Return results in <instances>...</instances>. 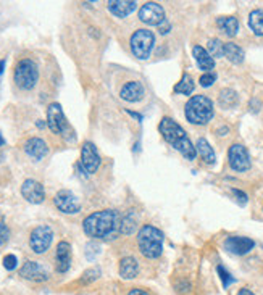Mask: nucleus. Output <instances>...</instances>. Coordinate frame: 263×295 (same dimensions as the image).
Returning a JSON list of instances; mask_svg holds the SVG:
<instances>
[{
	"mask_svg": "<svg viewBox=\"0 0 263 295\" xmlns=\"http://www.w3.org/2000/svg\"><path fill=\"white\" fill-rule=\"evenodd\" d=\"M129 45H131V52L136 58L147 60L152 55L153 45H155V36H153V32L149 29H138L133 32L131 39H129Z\"/></svg>",
	"mask_w": 263,
	"mask_h": 295,
	"instance_id": "7",
	"label": "nucleus"
},
{
	"mask_svg": "<svg viewBox=\"0 0 263 295\" xmlns=\"http://www.w3.org/2000/svg\"><path fill=\"white\" fill-rule=\"evenodd\" d=\"M13 79L15 84L21 90H31L39 81V68L34 60L31 58H23L16 63L15 71H13Z\"/></svg>",
	"mask_w": 263,
	"mask_h": 295,
	"instance_id": "5",
	"label": "nucleus"
},
{
	"mask_svg": "<svg viewBox=\"0 0 263 295\" xmlns=\"http://www.w3.org/2000/svg\"><path fill=\"white\" fill-rule=\"evenodd\" d=\"M224 248L233 255H247L250 250H253L255 247V242L252 241L249 237H242V236H229L228 239L224 241Z\"/></svg>",
	"mask_w": 263,
	"mask_h": 295,
	"instance_id": "13",
	"label": "nucleus"
},
{
	"mask_svg": "<svg viewBox=\"0 0 263 295\" xmlns=\"http://www.w3.org/2000/svg\"><path fill=\"white\" fill-rule=\"evenodd\" d=\"M8 239H10V229L5 224V219L4 216L0 215V245H4Z\"/></svg>",
	"mask_w": 263,
	"mask_h": 295,
	"instance_id": "32",
	"label": "nucleus"
},
{
	"mask_svg": "<svg viewBox=\"0 0 263 295\" xmlns=\"http://www.w3.org/2000/svg\"><path fill=\"white\" fill-rule=\"evenodd\" d=\"M4 266H5V270H8V271H13L16 266H18V258L15 256V255H5V258H4Z\"/></svg>",
	"mask_w": 263,
	"mask_h": 295,
	"instance_id": "35",
	"label": "nucleus"
},
{
	"mask_svg": "<svg viewBox=\"0 0 263 295\" xmlns=\"http://www.w3.org/2000/svg\"><path fill=\"white\" fill-rule=\"evenodd\" d=\"M120 276L123 279H134L139 274V263L134 256H124L120 260Z\"/></svg>",
	"mask_w": 263,
	"mask_h": 295,
	"instance_id": "20",
	"label": "nucleus"
},
{
	"mask_svg": "<svg viewBox=\"0 0 263 295\" xmlns=\"http://www.w3.org/2000/svg\"><path fill=\"white\" fill-rule=\"evenodd\" d=\"M47 126L50 127V131L53 134L65 137L67 141L76 139L73 127H71L70 123L67 121L65 113H63V110H61V105L57 102L50 104L47 108Z\"/></svg>",
	"mask_w": 263,
	"mask_h": 295,
	"instance_id": "6",
	"label": "nucleus"
},
{
	"mask_svg": "<svg viewBox=\"0 0 263 295\" xmlns=\"http://www.w3.org/2000/svg\"><path fill=\"white\" fill-rule=\"evenodd\" d=\"M53 204L65 215H76L81 211V202L71 190H60L53 197Z\"/></svg>",
	"mask_w": 263,
	"mask_h": 295,
	"instance_id": "10",
	"label": "nucleus"
},
{
	"mask_svg": "<svg viewBox=\"0 0 263 295\" xmlns=\"http://www.w3.org/2000/svg\"><path fill=\"white\" fill-rule=\"evenodd\" d=\"M195 150L197 153L201 155V158L207 163V165H215L216 163V155H215V150L212 149V145L207 142V139L201 137V139L197 141L195 144Z\"/></svg>",
	"mask_w": 263,
	"mask_h": 295,
	"instance_id": "23",
	"label": "nucleus"
},
{
	"mask_svg": "<svg viewBox=\"0 0 263 295\" xmlns=\"http://www.w3.org/2000/svg\"><path fill=\"white\" fill-rule=\"evenodd\" d=\"M228 161H229V167L238 173H244V171L250 170V165H252L247 149L241 144H233L229 147Z\"/></svg>",
	"mask_w": 263,
	"mask_h": 295,
	"instance_id": "9",
	"label": "nucleus"
},
{
	"mask_svg": "<svg viewBox=\"0 0 263 295\" xmlns=\"http://www.w3.org/2000/svg\"><path fill=\"white\" fill-rule=\"evenodd\" d=\"M231 193L236 197V202H238L239 205H246V204H247L249 197H247V193H246V192H242V190H239V189H231Z\"/></svg>",
	"mask_w": 263,
	"mask_h": 295,
	"instance_id": "36",
	"label": "nucleus"
},
{
	"mask_svg": "<svg viewBox=\"0 0 263 295\" xmlns=\"http://www.w3.org/2000/svg\"><path fill=\"white\" fill-rule=\"evenodd\" d=\"M138 227V216H136L134 211H128L123 218H121V226H120V233L123 234H133Z\"/></svg>",
	"mask_w": 263,
	"mask_h": 295,
	"instance_id": "27",
	"label": "nucleus"
},
{
	"mask_svg": "<svg viewBox=\"0 0 263 295\" xmlns=\"http://www.w3.org/2000/svg\"><path fill=\"white\" fill-rule=\"evenodd\" d=\"M224 57L228 58L231 63L239 64V63L244 61V57H246V53H244V50L239 47L238 44L228 42V44H224Z\"/></svg>",
	"mask_w": 263,
	"mask_h": 295,
	"instance_id": "24",
	"label": "nucleus"
},
{
	"mask_svg": "<svg viewBox=\"0 0 263 295\" xmlns=\"http://www.w3.org/2000/svg\"><path fill=\"white\" fill-rule=\"evenodd\" d=\"M24 152L28 156H31L32 160L41 161L45 155L49 153V145L42 141L41 137H31L24 142Z\"/></svg>",
	"mask_w": 263,
	"mask_h": 295,
	"instance_id": "17",
	"label": "nucleus"
},
{
	"mask_svg": "<svg viewBox=\"0 0 263 295\" xmlns=\"http://www.w3.org/2000/svg\"><path fill=\"white\" fill-rule=\"evenodd\" d=\"M184 115L189 123L195 126H204L208 121H212L215 115L213 102L207 95H194L187 100L184 107Z\"/></svg>",
	"mask_w": 263,
	"mask_h": 295,
	"instance_id": "4",
	"label": "nucleus"
},
{
	"mask_svg": "<svg viewBox=\"0 0 263 295\" xmlns=\"http://www.w3.org/2000/svg\"><path fill=\"white\" fill-rule=\"evenodd\" d=\"M208 47V53L212 55V58H220V57H224V44L220 41V39H210L207 44Z\"/></svg>",
	"mask_w": 263,
	"mask_h": 295,
	"instance_id": "29",
	"label": "nucleus"
},
{
	"mask_svg": "<svg viewBox=\"0 0 263 295\" xmlns=\"http://www.w3.org/2000/svg\"><path fill=\"white\" fill-rule=\"evenodd\" d=\"M20 276L23 279H28V281L44 282L49 279V271L45 270L39 261H26L21 266Z\"/></svg>",
	"mask_w": 263,
	"mask_h": 295,
	"instance_id": "15",
	"label": "nucleus"
},
{
	"mask_svg": "<svg viewBox=\"0 0 263 295\" xmlns=\"http://www.w3.org/2000/svg\"><path fill=\"white\" fill-rule=\"evenodd\" d=\"M38 126H39V127H44V126H45V123H42V121H39V123H38Z\"/></svg>",
	"mask_w": 263,
	"mask_h": 295,
	"instance_id": "43",
	"label": "nucleus"
},
{
	"mask_svg": "<svg viewBox=\"0 0 263 295\" xmlns=\"http://www.w3.org/2000/svg\"><path fill=\"white\" fill-rule=\"evenodd\" d=\"M101 268H89L83 273V276H81V279L79 282L81 284H90V282H94L97 281L98 278H101Z\"/></svg>",
	"mask_w": 263,
	"mask_h": 295,
	"instance_id": "30",
	"label": "nucleus"
},
{
	"mask_svg": "<svg viewBox=\"0 0 263 295\" xmlns=\"http://www.w3.org/2000/svg\"><path fill=\"white\" fill-rule=\"evenodd\" d=\"M136 8H138V4L133 2V0H113V2H108V12L118 18H126Z\"/></svg>",
	"mask_w": 263,
	"mask_h": 295,
	"instance_id": "19",
	"label": "nucleus"
},
{
	"mask_svg": "<svg viewBox=\"0 0 263 295\" xmlns=\"http://www.w3.org/2000/svg\"><path fill=\"white\" fill-rule=\"evenodd\" d=\"M216 26H218L220 31L228 36V38H234L239 31V21H238V18H234V16H220L218 20H216Z\"/></svg>",
	"mask_w": 263,
	"mask_h": 295,
	"instance_id": "22",
	"label": "nucleus"
},
{
	"mask_svg": "<svg viewBox=\"0 0 263 295\" xmlns=\"http://www.w3.org/2000/svg\"><path fill=\"white\" fill-rule=\"evenodd\" d=\"M5 144V141H4V137L2 136H0V145H4Z\"/></svg>",
	"mask_w": 263,
	"mask_h": 295,
	"instance_id": "42",
	"label": "nucleus"
},
{
	"mask_svg": "<svg viewBox=\"0 0 263 295\" xmlns=\"http://www.w3.org/2000/svg\"><path fill=\"white\" fill-rule=\"evenodd\" d=\"M195 89V84H194V79L192 76L189 75V73H184L183 78H181V81L178 82V84L175 86V92L176 94H181V95H190Z\"/></svg>",
	"mask_w": 263,
	"mask_h": 295,
	"instance_id": "25",
	"label": "nucleus"
},
{
	"mask_svg": "<svg viewBox=\"0 0 263 295\" xmlns=\"http://www.w3.org/2000/svg\"><path fill=\"white\" fill-rule=\"evenodd\" d=\"M128 113H129L131 116H134V118H138V119H142V116H141L139 113H134V112H128Z\"/></svg>",
	"mask_w": 263,
	"mask_h": 295,
	"instance_id": "41",
	"label": "nucleus"
},
{
	"mask_svg": "<svg viewBox=\"0 0 263 295\" xmlns=\"http://www.w3.org/2000/svg\"><path fill=\"white\" fill-rule=\"evenodd\" d=\"M101 253V247H98L97 244H94V242H89L87 245H86V258L87 260H94V258Z\"/></svg>",
	"mask_w": 263,
	"mask_h": 295,
	"instance_id": "33",
	"label": "nucleus"
},
{
	"mask_svg": "<svg viewBox=\"0 0 263 295\" xmlns=\"http://www.w3.org/2000/svg\"><path fill=\"white\" fill-rule=\"evenodd\" d=\"M158 27H160V34H167V32H170V29H171V26H170V23H168L167 20L163 21Z\"/></svg>",
	"mask_w": 263,
	"mask_h": 295,
	"instance_id": "38",
	"label": "nucleus"
},
{
	"mask_svg": "<svg viewBox=\"0 0 263 295\" xmlns=\"http://www.w3.org/2000/svg\"><path fill=\"white\" fill-rule=\"evenodd\" d=\"M236 295H255V293H253V292H252L250 289H247V287H242Z\"/></svg>",
	"mask_w": 263,
	"mask_h": 295,
	"instance_id": "39",
	"label": "nucleus"
},
{
	"mask_svg": "<svg viewBox=\"0 0 263 295\" xmlns=\"http://www.w3.org/2000/svg\"><path fill=\"white\" fill-rule=\"evenodd\" d=\"M4 70H5V60H0V75L4 73Z\"/></svg>",
	"mask_w": 263,
	"mask_h": 295,
	"instance_id": "40",
	"label": "nucleus"
},
{
	"mask_svg": "<svg viewBox=\"0 0 263 295\" xmlns=\"http://www.w3.org/2000/svg\"><path fill=\"white\" fill-rule=\"evenodd\" d=\"M120 213L110 208L95 211L83 221V229L90 239H110L120 231Z\"/></svg>",
	"mask_w": 263,
	"mask_h": 295,
	"instance_id": "1",
	"label": "nucleus"
},
{
	"mask_svg": "<svg viewBox=\"0 0 263 295\" xmlns=\"http://www.w3.org/2000/svg\"><path fill=\"white\" fill-rule=\"evenodd\" d=\"M128 295H152L149 290H146V289H141V287H134V289H131L129 292H128Z\"/></svg>",
	"mask_w": 263,
	"mask_h": 295,
	"instance_id": "37",
	"label": "nucleus"
},
{
	"mask_svg": "<svg viewBox=\"0 0 263 295\" xmlns=\"http://www.w3.org/2000/svg\"><path fill=\"white\" fill-rule=\"evenodd\" d=\"M192 55H194V58L199 64V68L204 70L205 73H212V70L215 68V60L212 58V55L208 53L204 47H201V45H195V47L192 49Z\"/></svg>",
	"mask_w": 263,
	"mask_h": 295,
	"instance_id": "21",
	"label": "nucleus"
},
{
	"mask_svg": "<svg viewBox=\"0 0 263 295\" xmlns=\"http://www.w3.org/2000/svg\"><path fill=\"white\" fill-rule=\"evenodd\" d=\"M216 81V75L212 71V73H204V75L201 76V79H199V82H201L202 87H210L213 82Z\"/></svg>",
	"mask_w": 263,
	"mask_h": 295,
	"instance_id": "34",
	"label": "nucleus"
},
{
	"mask_svg": "<svg viewBox=\"0 0 263 295\" xmlns=\"http://www.w3.org/2000/svg\"><path fill=\"white\" fill-rule=\"evenodd\" d=\"M239 102V97H238V92L233 90V89H223L218 95V104L223 108H234Z\"/></svg>",
	"mask_w": 263,
	"mask_h": 295,
	"instance_id": "26",
	"label": "nucleus"
},
{
	"mask_svg": "<svg viewBox=\"0 0 263 295\" xmlns=\"http://www.w3.org/2000/svg\"><path fill=\"white\" fill-rule=\"evenodd\" d=\"M144 94H146V89H144L142 82H139V81L126 82L120 90V97L123 100H126V102H131V104L139 102V100L144 97Z\"/></svg>",
	"mask_w": 263,
	"mask_h": 295,
	"instance_id": "18",
	"label": "nucleus"
},
{
	"mask_svg": "<svg viewBox=\"0 0 263 295\" xmlns=\"http://www.w3.org/2000/svg\"><path fill=\"white\" fill-rule=\"evenodd\" d=\"M53 241V231L47 224H41L34 227L29 236V247L34 253L42 255L49 250V247Z\"/></svg>",
	"mask_w": 263,
	"mask_h": 295,
	"instance_id": "8",
	"label": "nucleus"
},
{
	"mask_svg": "<svg viewBox=\"0 0 263 295\" xmlns=\"http://www.w3.org/2000/svg\"><path fill=\"white\" fill-rule=\"evenodd\" d=\"M163 233L158 227L146 224L141 227L138 233V245L139 252L147 258V260H157L163 253Z\"/></svg>",
	"mask_w": 263,
	"mask_h": 295,
	"instance_id": "3",
	"label": "nucleus"
},
{
	"mask_svg": "<svg viewBox=\"0 0 263 295\" xmlns=\"http://www.w3.org/2000/svg\"><path fill=\"white\" fill-rule=\"evenodd\" d=\"M249 26L253 34L263 36V10H253L249 15Z\"/></svg>",
	"mask_w": 263,
	"mask_h": 295,
	"instance_id": "28",
	"label": "nucleus"
},
{
	"mask_svg": "<svg viewBox=\"0 0 263 295\" xmlns=\"http://www.w3.org/2000/svg\"><path fill=\"white\" fill-rule=\"evenodd\" d=\"M21 195L29 202V204H42L45 199V190L44 186L36 179H26L21 186Z\"/></svg>",
	"mask_w": 263,
	"mask_h": 295,
	"instance_id": "14",
	"label": "nucleus"
},
{
	"mask_svg": "<svg viewBox=\"0 0 263 295\" xmlns=\"http://www.w3.org/2000/svg\"><path fill=\"white\" fill-rule=\"evenodd\" d=\"M101 155H98L95 145L92 142H84L81 147V165L87 174H94L97 173L98 167H101Z\"/></svg>",
	"mask_w": 263,
	"mask_h": 295,
	"instance_id": "12",
	"label": "nucleus"
},
{
	"mask_svg": "<svg viewBox=\"0 0 263 295\" xmlns=\"http://www.w3.org/2000/svg\"><path fill=\"white\" fill-rule=\"evenodd\" d=\"M158 131L163 136V139L173 147L175 150H178L183 155L186 160H194L197 156V150H195L194 144L190 142L186 131L173 118H168V116L161 118V121L158 124Z\"/></svg>",
	"mask_w": 263,
	"mask_h": 295,
	"instance_id": "2",
	"label": "nucleus"
},
{
	"mask_svg": "<svg viewBox=\"0 0 263 295\" xmlns=\"http://www.w3.org/2000/svg\"><path fill=\"white\" fill-rule=\"evenodd\" d=\"M139 20L144 24H149V26H160L163 21L167 20L165 10H163V7L158 5L157 2H147V4H144L141 7Z\"/></svg>",
	"mask_w": 263,
	"mask_h": 295,
	"instance_id": "11",
	"label": "nucleus"
},
{
	"mask_svg": "<svg viewBox=\"0 0 263 295\" xmlns=\"http://www.w3.org/2000/svg\"><path fill=\"white\" fill-rule=\"evenodd\" d=\"M71 266V245L65 241H61L57 245L55 252V270L60 274H65Z\"/></svg>",
	"mask_w": 263,
	"mask_h": 295,
	"instance_id": "16",
	"label": "nucleus"
},
{
	"mask_svg": "<svg viewBox=\"0 0 263 295\" xmlns=\"http://www.w3.org/2000/svg\"><path fill=\"white\" fill-rule=\"evenodd\" d=\"M216 271H218V276H220V279H221V282H223V287H224V289H228L231 284L236 282V279L231 276V273H229L228 270H226L223 265H218V266H216Z\"/></svg>",
	"mask_w": 263,
	"mask_h": 295,
	"instance_id": "31",
	"label": "nucleus"
}]
</instances>
